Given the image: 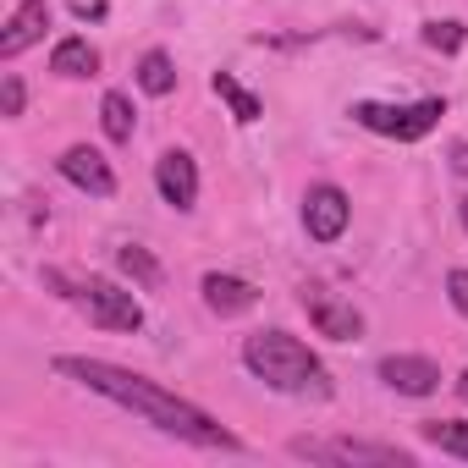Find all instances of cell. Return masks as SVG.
Segmentation results:
<instances>
[{
	"mask_svg": "<svg viewBox=\"0 0 468 468\" xmlns=\"http://www.w3.org/2000/svg\"><path fill=\"white\" fill-rule=\"evenodd\" d=\"M243 364H249L254 380H265L282 397H314V402H325L336 391L331 369L292 331H254V336H243Z\"/></svg>",
	"mask_w": 468,
	"mask_h": 468,
	"instance_id": "cell-2",
	"label": "cell"
},
{
	"mask_svg": "<svg viewBox=\"0 0 468 468\" xmlns=\"http://www.w3.org/2000/svg\"><path fill=\"white\" fill-rule=\"evenodd\" d=\"M347 220H353V198L336 182H314L303 193V231H309V243H336L347 231Z\"/></svg>",
	"mask_w": 468,
	"mask_h": 468,
	"instance_id": "cell-6",
	"label": "cell"
},
{
	"mask_svg": "<svg viewBox=\"0 0 468 468\" xmlns=\"http://www.w3.org/2000/svg\"><path fill=\"white\" fill-rule=\"evenodd\" d=\"M380 380L397 397H430L441 386V369L430 358H419V353H391V358H380Z\"/></svg>",
	"mask_w": 468,
	"mask_h": 468,
	"instance_id": "cell-10",
	"label": "cell"
},
{
	"mask_svg": "<svg viewBox=\"0 0 468 468\" xmlns=\"http://www.w3.org/2000/svg\"><path fill=\"white\" fill-rule=\"evenodd\" d=\"M303 314H309V325L320 331V336H331V342H353V336H364V314L347 303V298H336L331 287H303Z\"/></svg>",
	"mask_w": 468,
	"mask_h": 468,
	"instance_id": "cell-7",
	"label": "cell"
},
{
	"mask_svg": "<svg viewBox=\"0 0 468 468\" xmlns=\"http://www.w3.org/2000/svg\"><path fill=\"white\" fill-rule=\"evenodd\" d=\"M209 89H215V94H220V100L231 105V122H238V127H254V122L265 116L260 94H249V89H243L238 78H231V72H215V78H209Z\"/></svg>",
	"mask_w": 468,
	"mask_h": 468,
	"instance_id": "cell-15",
	"label": "cell"
},
{
	"mask_svg": "<svg viewBox=\"0 0 468 468\" xmlns=\"http://www.w3.org/2000/svg\"><path fill=\"white\" fill-rule=\"evenodd\" d=\"M457 215H463V231H468V198H463V209H457Z\"/></svg>",
	"mask_w": 468,
	"mask_h": 468,
	"instance_id": "cell-24",
	"label": "cell"
},
{
	"mask_svg": "<svg viewBox=\"0 0 468 468\" xmlns=\"http://www.w3.org/2000/svg\"><path fill=\"white\" fill-rule=\"evenodd\" d=\"M138 89H144V94H154V100H165V94L176 89V67H171V56H165V50H149V56L138 61Z\"/></svg>",
	"mask_w": 468,
	"mask_h": 468,
	"instance_id": "cell-18",
	"label": "cell"
},
{
	"mask_svg": "<svg viewBox=\"0 0 468 468\" xmlns=\"http://www.w3.org/2000/svg\"><path fill=\"white\" fill-rule=\"evenodd\" d=\"M56 375L89 386L94 397H105L116 408H133L160 435H176V441L204 446V452H238V435H231L220 419H209L198 402H187V397L165 391L160 380H144V375H133V369H122L111 358H56Z\"/></svg>",
	"mask_w": 468,
	"mask_h": 468,
	"instance_id": "cell-1",
	"label": "cell"
},
{
	"mask_svg": "<svg viewBox=\"0 0 468 468\" xmlns=\"http://www.w3.org/2000/svg\"><path fill=\"white\" fill-rule=\"evenodd\" d=\"M45 28H50V6L45 0H23V6L12 12V23L0 28V61H17L28 45L45 39Z\"/></svg>",
	"mask_w": 468,
	"mask_h": 468,
	"instance_id": "cell-11",
	"label": "cell"
},
{
	"mask_svg": "<svg viewBox=\"0 0 468 468\" xmlns=\"http://www.w3.org/2000/svg\"><path fill=\"white\" fill-rule=\"evenodd\" d=\"M463 39H468L463 23H424V45L430 50H446L452 56V50H463Z\"/></svg>",
	"mask_w": 468,
	"mask_h": 468,
	"instance_id": "cell-20",
	"label": "cell"
},
{
	"mask_svg": "<svg viewBox=\"0 0 468 468\" xmlns=\"http://www.w3.org/2000/svg\"><path fill=\"white\" fill-rule=\"evenodd\" d=\"M154 187H160V198H165L176 215H187V209L198 204V165H193V154H187V149H165V154L154 160Z\"/></svg>",
	"mask_w": 468,
	"mask_h": 468,
	"instance_id": "cell-8",
	"label": "cell"
},
{
	"mask_svg": "<svg viewBox=\"0 0 468 468\" xmlns=\"http://www.w3.org/2000/svg\"><path fill=\"white\" fill-rule=\"evenodd\" d=\"M446 298H452V309L468 320V271H452V276H446Z\"/></svg>",
	"mask_w": 468,
	"mask_h": 468,
	"instance_id": "cell-21",
	"label": "cell"
},
{
	"mask_svg": "<svg viewBox=\"0 0 468 468\" xmlns=\"http://www.w3.org/2000/svg\"><path fill=\"white\" fill-rule=\"evenodd\" d=\"M198 292H204L209 314H220V320H231V314H249V309L260 303L254 282H243V276H220V271H209V276L198 282Z\"/></svg>",
	"mask_w": 468,
	"mask_h": 468,
	"instance_id": "cell-12",
	"label": "cell"
},
{
	"mask_svg": "<svg viewBox=\"0 0 468 468\" xmlns=\"http://www.w3.org/2000/svg\"><path fill=\"white\" fill-rule=\"evenodd\" d=\"M50 287H67L61 298H72L100 331H138L144 325V309H138V298L122 287V282H111V276H83V282H72V276H61V271H50L45 276Z\"/></svg>",
	"mask_w": 468,
	"mask_h": 468,
	"instance_id": "cell-3",
	"label": "cell"
},
{
	"mask_svg": "<svg viewBox=\"0 0 468 468\" xmlns=\"http://www.w3.org/2000/svg\"><path fill=\"white\" fill-rule=\"evenodd\" d=\"M292 457L303 463H375V468H413V452L402 446H380V441H320V435H298L287 441Z\"/></svg>",
	"mask_w": 468,
	"mask_h": 468,
	"instance_id": "cell-5",
	"label": "cell"
},
{
	"mask_svg": "<svg viewBox=\"0 0 468 468\" xmlns=\"http://www.w3.org/2000/svg\"><path fill=\"white\" fill-rule=\"evenodd\" d=\"M100 127H105V138H111V144H133L138 116H133V100H127L122 89H111V94L100 100Z\"/></svg>",
	"mask_w": 468,
	"mask_h": 468,
	"instance_id": "cell-16",
	"label": "cell"
},
{
	"mask_svg": "<svg viewBox=\"0 0 468 468\" xmlns=\"http://www.w3.org/2000/svg\"><path fill=\"white\" fill-rule=\"evenodd\" d=\"M23 105H28V89H23V78H17V72H6V78H0V116L17 122V116H23Z\"/></svg>",
	"mask_w": 468,
	"mask_h": 468,
	"instance_id": "cell-19",
	"label": "cell"
},
{
	"mask_svg": "<svg viewBox=\"0 0 468 468\" xmlns=\"http://www.w3.org/2000/svg\"><path fill=\"white\" fill-rule=\"evenodd\" d=\"M116 271L138 287V292H154L160 282H165V271H160V260L149 254V249H138V243H122L116 249Z\"/></svg>",
	"mask_w": 468,
	"mask_h": 468,
	"instance_id": "cell-14",
	"label": "cell"
},
{
	"mask_svg": "<svg viewBox=\"0 0 468 468\" xmlns=\"http://www.w3.org/2000/svg\"><path fill=\"white\" fill-rule=\"evenodd\" d=\"M50 72H56V78H94V72H100V50H94L89 39L67 34V39L50 50Z\"/></svg>",
	"mask_w": 468,
	"mask_h": 468,
	"instance_id": "cell-13",
	"label": "cell"
},
{
	"mask_svg": "<svg viewBox=\"0 0 468 468\" xmlns=\"http://www.w3.org/2000/svg\"><path fill=\"white\" fill-rule=\"evenodd\" d=\"M457 397H463V402H468V369H463V375H457Z\"/></svg>",
	"mask_w": 468,
	"mask_h": 468,
	"instance_id": "cell-23",
	"label": "cell"
},
{
	"mask_svg": "<svg viewBox=\"0 0 468 468\" xmlns=\"http://www.w3.org/2000/svg\"><path fill=\"white\" fill-rule=\"evenodd\" d=\"M419 435H424L435 452L468 463V419H430V424H419Z\"/></svg>",
	"mask_w": 468,
	"mask_h": 468,
	"instance_id": "cell-17",
	"label": "cell"
},
{
	"mask_svg": "<svg viewBox=\"0 0 468 468\" xmlns=\"http://www.w3.org/2000/svg\"><path fill=\"white\" fill-rule=\"evenodd\" d=\"M56 165H61V176H67L72 187H83V193H94V198H111V193H116V171H111V160H105L100 149H89V144H72Z\"/></svg>",
	"mask_w": 468,
	"mask_h": 468,
	"instance_id": "cell-9",
	"label": "cell"
},
{
	"mask_svg": "<svg viewBox=\"0 0 468 468\" xmlns=\"http://www.w3.org/2000/svg\"><path fill=\"white\" fill-rule=\"evenodd\" d=\"M452 154H457V171H468V144H457Z\"/></svg>",
	"mask_w": 468,
	"mask_h": 468,
	"instance_id": "cell-22",
	"label": "cell"
},
{
	"mask_svg": "<svg viewBox=\"0 0 468 468\" xmlns=\"http://www.w3.org/2000/svg\"><path fill=\"white\" fill-rule=\"evenodd\" d=\"M446 116V100H413V105H380V100H358L353 105V122L380 133V138H397V144H419L435 133V122Z\"/></svg>",
	"mask_w": 468,
	"mask_h": 468,
	"instance_id": "cell-4",
	"label": "cell"
}]
</instances>
